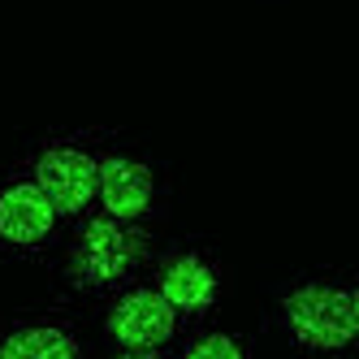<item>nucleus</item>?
<instances>
[{"label":"nucleus","mask_w":359,"mask_h":359,"mask_svg":"<svg viewBox=\"0 0 359 359\" xmlns=\"http://www.w3.org/2000/svg\"><path fill=\"white\" fill-rule=\"evenodd\" d=\"M156 294L173 307V312H203L217 299V273L199 260V255H173L161 269Z\"/></svg>","instance_id":"nucleus-7"},{"label":"nucleus","mask_w":359,"mask_h":359,"mask_svg":"<svg viewBox=\"0 0 359 359\" xmlns=\"http://www.w3.org/2000/svg\"><path fill=\"white\" fill-rule=\"evenodd\" d=\"M95 173H100V161L87 156L83 147H48L39 151L31 182L43 191L57 217H74L95 199Z\"/></svg>","instance_id":"nucleus-3"},{"label":"nucleus","mask_w":359,"mask_h":359,"mask_svg":"<svg viewBox=\"0 0 359 359\" xmlns=\"http://www.w3.org/2000/svg\"><path fill=\"white\" fill-rule=\"evenodd\" d=\"M0 359H79V346L57 325H31L0 342Z\"/></svg>","instance_id":"nucleus-8"},{"label":"nucleus","mask_w":359,"mask_h":359,"mask_svg":"<svg viewBox=\"0 0 359 359\" xmlns=\"http://www.w3.org/2000/svg\"><path fill=\"white\" fill-rule=\"evenodd\" d=\"M182 359H247V355H243V346L229 338V333H203Z\"/></svg>","instance_id":"nucleus-9"},{"label":"nucleus","mask_w":359,"mask_h":359,"mask_svg":"<svg viewBox=\"0 0 359 359\" xmlns=\"http://www.w3.org/2000/svg\"><path fill=\"white\" fill-rule=\"evenodd\" d=\"M57 212L35 182H13L0 191V238L13 247H35L53 234Z\"/></svg>","instance_id":"nucleus-6"},{"label":"nucleus","mask_w":359,"mask_h":359,"mask_svg":"<svg viewBox=\"0 0 359 359\" xmlns=\"http://www.w3.org/2000/svg\"><path fill=\"white\" fill-rule=\"evenodd\" d=\"M143 251H147V243L139 229H130L126 221H113V217H95L83 229L69 277L83 281V286H104V281H117L121 273H130Z\"/></svg>","instance_id":"nucleus-2"},{"label":"nucleus","mask_w":359,"mask_h":359,"mask_svg":"<svg viewBox=\"0 0 359 359\" xmlns=\"http://www.w3.org/2000/svg\"><path fill=\"white\" fill-rule=\"evenodd\" d=\"M151 169L130 161V156H109L100 161V173H95V199L104 203V217L113 221H139L147 208H151Z\"/></svg>","instance_id":"nucleus-5"},{"label":"nucleus","mask_w":359,"mask_h":359,"mask_svg":"<svg viewBox=\"0 0 359 359\" xmlns=\"http://www.w3.org/2000/svg\"><path fill=\"white\" fill-rule=\"evenodd\" d=\"M117 359H156V351H121Z\"/></svg>","instance_id":"nucleus-10"},{"label":"nucleus","mask_w":359,"mask_h":359,"mask_svg":"<svg viewBox=\"0 0 359 359\" xmlns=\"http://www.w3.org/2000/svg\"><path fill=\"white\" fill-rule=\"evenodd\" d=\"M173 325H177V312L156 290H130L109 312V333L126 351H161L173 338Z\"/></svg>","instance_id":"nucleus-4"},{"label":"nucleus","mask_w":359,"mask_h":359,"mask_svg":"<svg viewBox=\"0 0 359 359\" xmlns=\"http://www.w3.org/2000/svg\"><path fill=\"white\" fill-rule=\"evenodd\" d=\"M286 320L290 333L303 346L316 351H342L359 338V299L342 286H325V281H312V286H299L286 299Z\"/></svg>","instance_id":"nucleus-1"}]
</instances>
